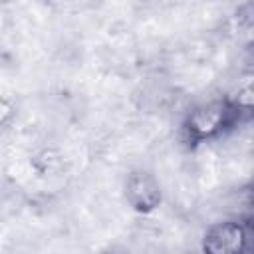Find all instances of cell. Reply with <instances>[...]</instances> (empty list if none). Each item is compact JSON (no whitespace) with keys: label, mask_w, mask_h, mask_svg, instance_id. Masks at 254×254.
Masks as SVG:
<instances>
[{"label":"cell","mask_w":254,"mask_h":254,"mask_svg":"<svg viewBox=\"0 0 254 254\" xmlns=\"http://www.w3.org/2000/svg\"><path fill=\"white\" fill-rule=\"evenodd\" d=\"M250 109H252L250 93L246 97L220 95V97L200 101L192 105L183 117V123H181L183 141L190 149L202 143L216 141L228 135L230 131H234L240 123L248 121Z\"/></svg>","instance_id":"6da1fadb"},{"label":"cell","mask_w":254,"mask_h":254,"mask_svg":"<svg viewBox=\"0 0 254 254\" xmlns=\"http://www.w3.org/2000/svg\"><path fill=\"white\" fill-rule=\"evenodd\" d=\"M95 254H131V250L127 246H123V244H109V246L97 250Z\"/></svg>","instance_id":"277c9868"},{"label":"cell","mask_w":254,"mask_h":254,"mask_svg":"<svg viewBox=\"0 0 254 254\" xmlns=\"http://www.w3.org/2000/svg\"><path fill=\"white\" fill-rule=\"evenodd\" d=\"M123 196L137 214H153L163 204V185L149 169H133L123 183Z\"/></svg>","instance_id":"3957f363"},{"label":"cell","mask_w":254,"mask_h":254,"mask_svg":"<svg viewBox=\"0 0 254 254\" xmlns=\"http://www.w3.org/2000/svg\"><path fill=\"white\" fill-rule=\"evenodd\" d=\"M250 226L242 218H222L212 222L202 238V254H248Z\"/></svg>","instance_id":"7a4b0ae2"}]
</instances>
